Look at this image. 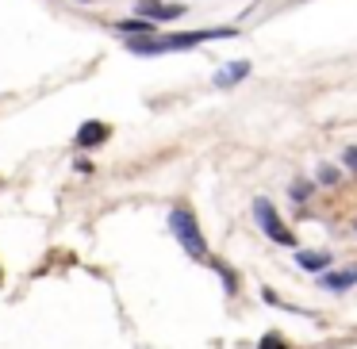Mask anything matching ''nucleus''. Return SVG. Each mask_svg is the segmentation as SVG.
Listing matches in <instances>:
<instances>
[{
    "mask_svg": "<svg viewBox=\"0 0 357 349\" xmlns=\"http://www.w3.org/2000/svg\"><path fill=\"white\" fill-rule=\"evenodd\" d=\"M185 12V4H165V0H139L135 4V16L150 20V24H169V20H181Z\"/></svg>",
    "mask_w": 357,
    "mask_h": 349,
    "instance_id": "4",
    "label": "nucleus"
},
{
    "mask_svg": "<svg viewBox=\"0 0 357 349\" xmlns=\"http://www.w3.org/2000/svg\"><path fill=\"white\" fill-rule=\"evenodd\" d=\"M319 284H323L326 292H349V288L357 284V265H349V269H334V272H323V277H319Z\"/></svg>",
    "mask_w": 357,
    "mask_h": 349,
    "instance_id": "6",
    "label": "nucleus"
},
{
    "mask_svg": "<svg viewBox=\"0 0 357 349\" xmlns=\"http://www.w3.org/2000/svg\"><path fill=\"white\" fill-rule=\"evenodd\" d=\"M169 231L177 234L181 249H185L188 257H196V261H208V242H204V231H200L196 215L185 208V203H177V208L169 211Z\"/></svg>",
    "mask_w": 357,
    "mask_h": 349,
    "instance_id": "2",
    "label": "nucleus"
},
{
    "mask_svg": "<svg viewBox=\"0 0 357 349\" xmlns=\"http://www.w3.org/2000/svg\"><path fill=\"white\" fill-rule=\"evenodd\" d=\"M238 27H211V31H173V35H123V47L139 58H158V54H177V50H192L211 39H234Z\"/></svg>",
    "mask_w": 357,
    "mask_h": 349,
    "instance_id": "1",
    "label": "nucleus"
},
{
    "mask_svg": "<svg viewBox=\"0 0 357 349\" xmlns=\"http://www.w3.org/2000/svg\"><path fill=\"white\" fill-rule=\"evenodd\" d=\"M211 269L219 272V280H223L227 295H234V292H238V277H234V269H231V265H223V261H211Z\"/></svg>",
    "mask_w": 357,
    "mask_h": 349,
    "instance_id": "10",
    "label": "nucleus"
},
{
    "mask_svg": "<svg viewBox=\"0 0 357 349\" xmlns=\"http://www.w3.org/2000/svg\"><path fill=\"white\" fill-rule=\"evenodd\" d=\"M0 280H4V272H0Z\"/></svg>",
    "mask_w": 357,
    "mask_h": 349,
    "instance_id": "16",
    "label": "nucleus"
},
{
    "mask_svg": "<svg viewBox=\"0 0 357 349\" xmlns=\"http://www.w3.org/2000/svg\"><path fill=\"white\" fill-rule=\"evenodd\" d=\"M108 139H112V127L104 123V119H85V123L77 127V134H73V146L77 150H96Z\"/></svg>",
    "mask_w": 357,
    "mask_h": 349,
    "instance_id": "5",
    "label": "nucleus"
},
{
    "mask_svg": "<svg viewBox=\"0 0 357 349\" xmlns=\"http://www.w3.org/2000/svg\"><path fill=\"white\" fill-rule=\"evenodd\" d=\"M346 165L357 173V146H346Z\"/></svg>",
    "mask_w": 357,
    "mask_h": 349,
    "instance_id": "14",
    "label": "nucleus"
},
{
    "mask_svg": "<svg viewBox=\"0 0 357 349\" xmlns=\"http://www.w3.org/2000/svg\"><path fill=\"white\" fill-rule=\"evenodd\" d=\"M81 4H93V0H81Z\"/></svg>",
    "mask_w": 357,
    "mask_h": 349,
    "instance_id": "15",
    "label": "nucleus"
},
{
    "mask_svg": "<svg viewBox=\"0 0 357 349\" xmlns=\"http://www.w3.org/2000/svg\"><path fill=\"white\" fill-rule=\"evenodd\" d=\"M296 265L307 269V272H323L326 265H331V254H326V249H300V254H296Z\"/></svg>",
    "mask_w": 357,
    "mask_h": 349,
    "instance_id": "8",
    "label": "nucleus"
},
{
    "mask_svg": "<svg viewBox=\"0 0 357 349\" xmlns=\"http://www.w3.org/2000/svg\"><path fill=\"white\" fill-rule=\"evenodd\" d=\"M250 77V62H231V65H223V70L215 73V88H231V85H238V81H246Z\"/></svg>",
    "mask_w": 357,
    "mask_h": 349,
    "instance_id": "7",
    "label": "nucleus"
},
{
    "mask_svg": "<svg viewBox=\"0 0 357 349\" xmlns=\"http://www.w3.org/2000/svg\"><path fill=\"white\" fill-rule=\"evenodd\" d=\"M257 349H288V341L280 338V334H265V338L257 341Z\"/></svg>",
    "mask_w": 357,
    "mask_h": 349,
    "instance_id": "11",
    "label": "nucleus"
},
{
    "mask_svg": "<svg viewBox=\"0 0 357 349\" xmlns=\"http://www.w3.org/2000/svg\"><path fill=\"white\" fill-rule=\"evenodd\" d=\"M254 219H257V226H261V234L265 238H273L277 246H296V238H292V231H288L284 223H280V215H277V208H273L269 200H254Z\"/></svg>",
    "mask_w": 357,
    "mask_h": 349,
    "instance_id": "3",
    "label": "nucleus"
},
{
    "mask_svg": "<svg viewBox=\"0 0 357 349\" xmlns=\"http://www.w3.org/2000/svg\"><path fill=\"white\" fill-rule=\"evenodd\" d=\"M116 27L119 35H154L158 31V24H150V20H142V16H131V20H116Z\"/></svg>",
    "mask_w": 357,
    "mask_h": 349,
    "instance_id": "9",
    "label": "nucleus"
},
{
    "mask_svg": "<svg viewBox=\"0 0 357 349\" xmlns=\"http://www.w3.org/2000/svg\"><path fill=\"white\" fill-rule=\"evenodd\" d=\"M338 177H342V173L334 169V165H319V185H334Z\"/></svg>",
    "mask_w": 357,
    "mask_h": 349,
    "instance_id": "12",
    "label": "nucleus"
},
{
    "mask_svg": "<svg viewBox=\"0 0 357 349\" xmlns=\"http://www.w3.org/2000/svg\"><path fill=\"white\" fill-rule=\"evenodd\" d=\"M292 196H296V200H307V196H311V185H292Z\"/></svg>",
    "mask_w": 357,
    "mask_h": 349,
    "instance_id": "13",
    "label": "nucleus"
}]
</instances>
